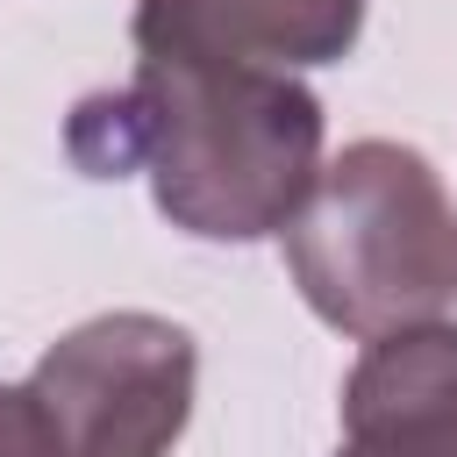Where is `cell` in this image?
<instances>
[{"label":"cell","mask_w":457,"mask_h":457,"mask_svg":"<svg viewBox=\"0 0 457 457\" xmlns=\"http://www.w3.org/2000/svg\"><path fill=\"white\" fill-rule=\"evenodd\" d=\"M71 157L86 179L150 171L157 214L200 243H257L321 179V100L264 64L136 57L121 93L79 100Z\"/></svg>","instance_id":"obj_1"},{"label":"cell","mask_w":457,"mask_h":457,"mask_svg":"<svg viewBox=\"0 0 457 457\" xmlns=\"http://www.w3.org/2000/svg\"><path fill=\"white\" fill-rule=\"evenodd\" d=\"M278 243L300 300L336 336L371 343L457 307V200L414 143H350L336 164H321Z\"/></svg>","instance_id":"obj_2"},{"label":"cell","mask_w":457,"mask_h":457,"mask_svg":"<svg viewBox=\"0 0 457 457\" xmlns=\"http://www.w3.org/2000/svg\"><path fill=\"white\" fill-rule=\"evenodd\" d=\"M193 328L171 314L114 307L64 328L36 357L29 393L50 414L64 457H171L193 421Z\"/></svg>","instance_id":"obj_3"},{"label":"cell","mask_w":457,"mask_h":457,"mask_svg":"<svg viewBox=\"0 0 457 457\" xmlns=\"http://www.w3.org/2000/svg\"><path fill=\"white\" fill-rule=\"evenodd\" d=\"M371 0H136V57H200V64H264L307 71L357 50Z\"/></svg>","instance_id":"obj_4"},{"label":"cell","mask_w":457,"mask_h":457,"mask_svg":"<svg viewBox=\"0 0 457 457\" xmlns=\"http://www.w3.org/2000/svg\"><path fill=\"white\" fill-rule=\"evenodd\" d=\"M336 457H457V321H414L364 343L343 378Z\"/></svg>","instance_id":"obj_5"},{"label":"cell","mask_w":457,"mask_h":457,"mask_svg":"<svg viewBox=\"0 0 457 457\" xmlns=\"http://www.w3.org/2000/svg\"><path fill=\"white\" fill-rule=\"evenodd\" d=\"M0 457H64L50 414L29 393V378L21 386H0Z\"/></svg>","instance_id":"obj_6"}]
</instances>
